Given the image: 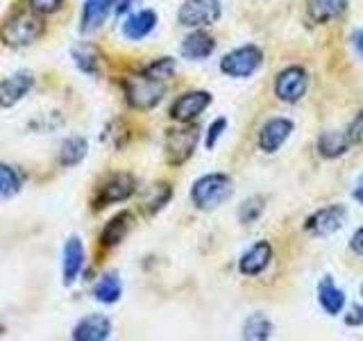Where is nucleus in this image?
I'll return each instance as SVG.
<instances>
[{"label":"nucleus","mask_w":363,"mask_h":341,"mask_svg":"<svg viewBox=\"0 0 363 341\" xmlns=\"http://www.w3.org/2000/svg\"><path fill=\"white\" fill-rule=\"evenodd\" d=\"M111 335V321L105 314H89L73 328L77 341H105Z\"/></svg>","instance_id":"16"},{"label":"nucleus","mask_w":363,"mask_h":341,"mask_svg":"<svg viewBox=\"0 0 363 341\" xmlns=\"http://www.w3.org/2000/svg\"><path fill=\"white\" fill-rule=\"evenodd\" d=\"M213 50H216V39L209 32H204L202 28L186 34L184 41H182V48H179L182 57H184V60H191V62L207 60V57L213 55Z\"/></svg>","instance_id":"14"},{"label":"nucleus","mask_w":363,"mask_h":341,"mask_svg":"<svg viewBox=\"0 0 363 341\" xmlns=\"http://www.w3.org/2000/svg\"><path fill=\"white\" fill-rule=\"evenodd\" d=\"M318 303H320L325 314L338 316L345 310V291L340 287H336L334 278L325 276L320 282H318Z\"/></svg>","instance_id":"18"},{"label":"nucleus","mask_w":363,"mask_h":341,"mask_svg":"<svg viewBox=\"0 0 363 341\" xmlns=\"http://www.w3.org/2000/svg\"><path fill=\"white\" fill-rule=\"evenodd\" d=\"M227 130V119L225 117H218L216 121H211V125L207 128V136H204V146H207V151H213L218 139L225 134Z\"/></svg>","instance_id":"31"},{"label":"nucleus","mask_w":363,"mask_h":341,"mask_svg":"<svg viewBox=\"0 0 363 341\" xmlns=\"http://www.w3.org/2000/svg\"><path fill=\"white\" fill-rule=\"evenodd\" d=\"M352 45H354V50L363 57V30H357L352 34Z\"/></svg>","instance_id":"37"},{"label":"nucleus","mask_w":363,"mask_h":341,"mask_svg":"<svg viewBox=\"0 0 363 341\" xmlns=\"http://www.w3.org/2000/svg\"><path fill=\"white\" fill-rule=\"evenodd\" d=\"M350 0H306V16L315 26H325L347 11Z\"/></svg>","instance_id":"15"},{"label":"nucleus","mask_w":363,"mask_h":341,"mask_svg":"<svg viewBox=\"0 0 363 341\" xmlns=\"http://www.w3.org/2000/svg\"><path fill=\"white\" fill-rule=\"evenodd\" d=\"M345 219H347V210L343 205H327V207L315 210L304 221V230L313 237H332L345 225Z\"/></svg>","instance_id":"9"},{"label":"nucleus","mask_w":363,"mask_h":341,"mask_svg":"<svg viewBox=\"0 0 363 341\" xmlns=\"http://www.w3.org/2000/svg\"><path fill=\"white\" fill-rule=\"evenodd\" d=\"M21 187H23V178L18 173V168L0 162V200L16 196Z\"/></svg>","instance_id":"28"},{"label":"nucleus","mask_w":363,"mask_h":341,"mask_svg":"<svg viewBox=\"0 0 363 341\" xmlns=\"http://www.w3.org/2000/svg\"><path fill=\"white\" fill-rule=\"evenodd\" d=\"M157 11L155 9H141V11H134L123 23V34L128 37L130 41H141L145 39L157 28Z\"/></svg>","instance_id":"17"},{"label":"nucleus","mask_w":363,"mask_h":341,"mask_svg":"<svg viewBox=\"0 0 363 341\" xmlns=\"http://www.w3.org/2000/svg\"><path fill=\"white\" fill-rule=\"evenodd\" d=\"M123 91H125V100H128L130 107L139 112H147V109H155L159 102L164 100L166 82L155 80L147 73H136L123 80Z\"/></svg>","instance_id":"2"},{"label":"nucleus","mask_w":363,"mask_h":341,"mask_svg":"<svg viewBox=\"0 0 363 341\" xmlns=\"http://www.w3.org/2000/svg\"><path fill=\"white\" fill-rule=\"evenodd\" d=\"M266 212V198L264 196H250L238 207V221L243 225H252L261 219V214Z\"/></svg>","instance_id":"29"},{"label":"nucleus","mask_w":363,"mask_h":341,"mask_svg":"<svg viewBox=\"0 0 363 341\" xmlns=\"http://www.w3.org/2000/svg\"><path fill=\"white\" fill-rule=\"evenodd\" d=\"M32 11H37V14H55L57 9L62 7L64 0H28Z\"/></svg>","instance_id":"33"},{"label":"nucleus","mask_w":363,"mask_h":341,"mask_svg":"<svg viewBox=\"0 0 363 341\" xmlns=\"http://www.w3.org/2000/svg\"><path fill=\"white\" fill-rule=\"evenodd\" d=\"M315 148H318V155H320V157H325V159H338V157H343L350 151L352 141L347 139V132L325 130V132H320V136H318Z\"/></svg>","instance_id":"20"},{"label":"nucleus","mask_w":363,"mask_h":341,"mask_svg":"<svg viewBox=\"0 0 363 341\" xmlns=\"http://www.w3.org/2000/svg\"><path fill=\"white\" fill-rule=\"evenodd\" d=\"M361 296H363V284H361Z\"/></svg>","instance_id":"40"},{"label":"nucleus","mask_w":363,"mask_h":341,"mask_svg":"<svg viewBox=\"0 0 363 341\" xmlns=\"http://www.w3.org/2000/svg\"><path fill=\"white\" fill-rule=\"evenodd\" d=\"M352 198H354L359 205H363V173H361V178L357 180L354 189H352Z\"/></svg>","instance_id":"36"},{"label":"nucleus","mask_w":363,"mask_h":341,"mask_svg":"<svg viewBox=\"0 0 363 341\" xmlns=\"http://www.w3.org/2000/svg\"><path fill=\"white\" fill-rule=\"evenodd\" d=\"M34 87V75L30 71H18L0 82V107H14Z\"/></svg>","instance_id":"13"},{"label":"nucleus","mask_w":363,"mask_h":341,"mask_svg":"<svg viewBox=\"0 0 363 341\" xmlns=\"http://www.w3.org/2000/svg\"><path fill=\"white\" fill-rule=\"evenodd\" d=\"M270 261H272V246L266 239H261V242H255L241 255V259H238V271H241V276L257 278L270 266Z\"/></svg>","instance_id":"12"},{"label":"nucleus","mask_w":363,"mask_h":341,"mask_svg":"<svg viewBox=\"0 0 363 341\" xmlns=\"http://www.w3.org/2000/svg\"><path fill=\"white\" fill-rule=\"evenodd\" d=\"M89 153V144L84 136H68V139L62 141L60 146V164L66 166V168H71V166H77L82 159L86 157Z\"/></svg>","instance_id":"23"},{"label":"nucleus","mask_w":363,"mask_h":341,"mask_svg":"<svg viewBox=\"0 0 363 341\" xmlns=\"http://www.w3.org/2000/svg\"><path fill=\"white\" fill-rule=\"evenodd\" d=\"M234 187H232V178L227 173H207L198 178L191 187V200L198 210L202 212H211L218 210L223 202L232 198Z\"/></svg>","instance_id":"1"},{"label":"nucleus","mask_w":363,"mask_h":341,"mask_svg":"<svg viewBox=\"0 0 363 341\" xmlns=\"http://www.w3.org/2000/svg\"><path fill=\"white\" fill-rule=\"evenodd\" d=\"M175 71H177V64L173 57H159V60H155L152 64H147L143 68V73H147L155 80H162V82H168V80L175 75Z\"/></svg>","instance_id":"30"},{"label":"nucleus","mask_w":363,"mask_h":341,"mask_svg":"<svg viewBox=\"0 0 363 341\" xmlns=\"http://www.w3.org/2000/svg\"><path fill=\"white\" fill-rule=\"evenodd\" d=\"M293 121L286 117H275L266 121L261 125L259 136H257V144H259V151L266 153V155H275L279 148L289 141V136L293 134Z\"/></svg>","instance_id":"10"},{"label":"nucleus","mask_w":363,"mask_h":341,"mask_svg":"<svg viewBox=\"0 0 363 341\" xmlns=\"http://www.w3.org/2000/svg\"><path fill=\"white\" fill-rule=\"evenodd\" d=\"M261 64H264V50L255 43L241 45V48H234L232 53H227L220 60V71L230 77L243 80L255 75Z\"/></svg>","instance_id":"4"},{"label":"nucleus","mask_w":363,"mask_h":341,"mask_svg":"<svg viewBox=\"0 0 363 341\" xmlns=\"http://www.w3.org/2000/svg\"><path fill=\"white\" fill-rule=\"evenodd\" d=\"M272 321L261 312H255L245 318L243 323V339H250V341H266L272 337Z\"/></svg>","instance_id":"25"},{"label":"nucleus","mask_w":363,"mask_h":341,"mask_svg":"<svg viewBox=\"0 0 363 341\" xmlns=\"http://www.w3.org/2000/svg\"><path fill=\"white\" fill-rule=\"evenodd\" d=\"M5 332V328H3V323H0V335H3Z\"/></svg>","instance_id":"39"},{"label":"nucleus","mask_w":363,"mask_h":341,"mask_svg":"<svg viewBox=\"0 0 363 341\" xmlns=\"http://www.w3.org/2000/svg\"><path fill=\"white\" fill-rule=\"evenodd\" d=\"M350 248L354 250L357 255H363V225L359 227V230L352 234V239H350Z\"/></svg>","instance_id":"35"},{"label":"nucleus","mask_w":363,"mask_h":341,"mask_svg":"<svg viewBox=\"0 0 363 341\" xmlns=\"http://www.w3.org/2000/svg\"><path fill=\"white\" fill-rule=\"evenodd\" d=\"M345 325H350V328H361L363 325V305H354L345 314Z\"/></svg>","instance_id":"34"},{"label":"nucleus","mask_w":363,"mask_h":341,"mask_svg":"<svg viewBox=\"0 0 363 341\" xmlns=\"http://www.w3.org/2000/svg\"><path fill=\"white\" fill-rule=\"evenodd\" d=\"M170 198H173V187H170L168 182H157V185H152L150 191H147V196L143 200V210L147 214H157L166 207Z\"/></svg>","instance_id":"27"},{"label":"nucleus","mask_w":363,"mask_h":341,"mask_svg":"<svg viewBox=\"0 0 363 341\" xmlns=\"http://www.w3.org/2000/svg\"><path fill=\"white\" fill-rule=\"evenodd\" d=\"M130 3H134V0H116V14H125L130 9Z\"/></svg>","instance_id":"38"},{"label":"nucleus","mask_w":363,"mask_h":341,"mask_svg":"<svg viewBox=\"0 0 363 341\" xmlns=\"http://www.w3.org/2000/svg\"><path fill=\"white\" fill-rule=\"evenodd\" d=\"M136 191V180L130 173H116L111 175L105 185H102L94 198V210H105L109 205L125 202L134 196Z\"/></svg>","instance_id":"8"},{"label":"nucleus","mask_w":363,"mask_h":341,"mask_svg":"<svg viewBox=\"0 0 363 341\" xmlns=\"http://www.w3.org/2000/svg\"><path fill=\"white\" fill-rule=\"evenodd\" d=\"M71 55H73L75 66L82 73H86V75H98L100 73V53H98L96 45L79 43V45H75V48L71 50Z\"/></svg>","instance_id":"24"},{"label":"nucleus","mask_w":363,"mask_h":341,"mask_svg":"<svg viewBox=\"0 0 363 341\" xmlns=\"http://www.w3.org/2000/svg\"><path fill=\"white\" fill-rule=\"evenodd\" d=\"M134 223V216L130 212H121L105 225V230L100 234V244L105 248H116L125 237H128L130 227Z\"/></svg>","instance_id":"22"},{"label":"nucleus","mask_w":363,"mask_h":341,"mask_svg":"<svg viewBox=\"0 0 363 341\" xmlns=\"http://www.w3.org/2000/svg\"><path fill=\"white\" fill-rule=\"evenodd\" d=\"M121 293H123V284H121V278L116 276V273H105V276H102L96 282V287H94L96 301L105 303V305L118 303Z\"/></svg>","instance_id":"26"},{"label":"nucleus","mask_w":363,"mask_h":341,"mask_svg":"<svg viewBox=\"0 0 363 341\" xmlns=\"http://www.w3.org/2000/svg\"><path fill=\"white\" fill-rule=\"evenodd\" d=\"M200 139V132L198 128L193 125H186L184 128H173L166 132V139H164V151H166V162L170 166H182L186 164L189 159L196 153V146Z\"/></svg>","instance_id":"5"},{"label":"nucleus","mask_w":363,"mask_h":341,"mask_svg":"<svg viewBox=\"0 0 363 341\" xmlns=\"http://www.w3.org/2000/svg\"><path fill=\"white\" fill-rule=\"evenodd\" d=\"M209 105H211L209 91H202V89L186 91V94H182L173 105H170V119L177 123H191V121H196Z\"/></svg>","instance_id":"11"},{"label":"nucleus","mask_w":363,"mask_h":341,"mask_svg":"<svg viewBox=\"0 0 363 341\" xmlns=\"http://www.w3.org/2000/svg\"><path fill=\"white\" fill-rule=\"evenodd\" d=\"M116 0H84V9H82V21H79V30L82 32H94L98 30L102 23L107 21L111 14Z\"/></svg>","instance_id":"21"},{"label":"nucleus","mask_w":363,"mask_h":341,"mask_svg":"<svg viewBox=\"0 0 363 341\" xmlns=\"http://www.w3.org/2000/svg\"><path fill=\"white\" fill-rule=\"evenodd\" d=\"M345 132H347V139L352 141V146H363V109L352 119Z\"/></svg>","instance_id":"32"},{"label":"nucleus","mask_w":363,"mask_h":341,"mask_svg":"<svg viewBox=\"0 0 363 341\" xmlns=\"http://www.w3.org/2000/svg\"><path fill=\"white\" fill-rule=\"evenodd\" d=\"M309 89V73H306L304 66H286L284 71L277 73L275 77V96L281 102H289V105H295L300 102Z\"/></svg>","instance_id":"7"},{"label":"nucleus","mask_w":363,"mask_h":341,"mask_svg":"<svg viewBox=\"0 0 363 341\" xmlns=\"http://www.w3.org/2000/svg\"><path fill=\"white\" fill-rule=\"evenodd\" d=\"M84 269V246L79 237H71L64 246V284H73Z\"/></svg>","instance_id":"19"},{"label":"nucleus","mask_w":363,"mask_h":341,"mask_svg":"<svg viewBox=\"0 0 363 341\" xmlns=\"http://www.w3.org/2000/svg\"><path fill=\"white\" fill-rule=\"evenodd\" d=\"M223 14L220 0H184L177 11L179 26L198 30V28H209Z\"/></svg>","instance_id":"6"},{"label":"nucleus","mask_w":363,"mask_h":341,"mask_svg":"<svg viewBox=\"0 0 363 341\" xmlns=\"http://www.w3.org/2000/svg\"><path fill=\"white\" fill-rule=\"evenodd\" d=\"M43 34V21L41 14L37 11H18L11 18H7V23L3 26V32L0 37L7 45L11 48H23V45H30L34 43Z\"/></svg>","instance_id":"3"}]
</instances>
